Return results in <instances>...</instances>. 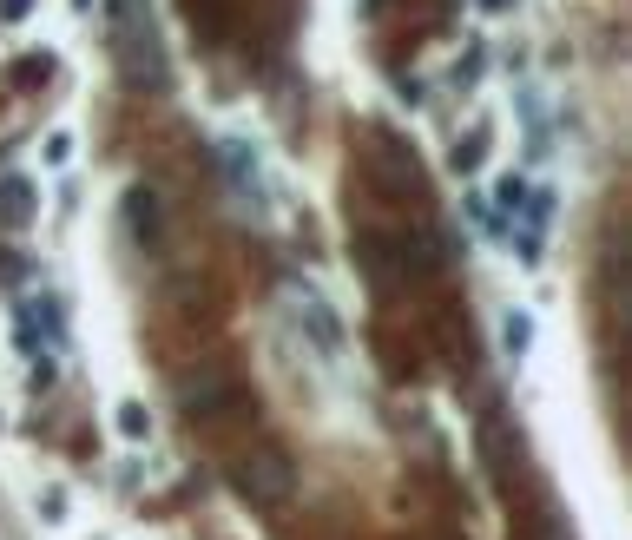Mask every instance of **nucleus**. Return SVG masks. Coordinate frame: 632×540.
I'll use <instances>...</instances> for the list:
<instances>
[{
	"mask_svg": "<svg viewBox=\"0 0 632 540\" xmlns=\"http://www.w3.org/2000/svg\"><path fill=\"white\" fill-rule=\"evenodd\" d=\"M356 264H363V277L382 290V297H395V290L409 284V264H402V244L395 238H376V231L356 238Z\"/></svg>",
	"mask_w": 632,
	"mask_h": 540,
	"instance_id": "nucleus-3",
	"label": "nucleus"
},
{
	"mask_svg": "<svg viewBox=\"0 0 632 540\" xmlns=\"http://www.w3.org/2000/svg\"><path fill=\"white\" fill-rule=\"evenodd\" d=\"M33 178H0V224L7 231H20V224H33Z\"/></svg>",
	"mask_w": 632,
	"mask_h": 540,
	"instance_id": "nucleus-7",
	"label": "nucleus"
},
{
	"mask_svg": "<svg viewBox=\"0 0 632 540\" xmlns=\"http://www.w3.org/2000/svg\"><path fill=\"white\" fill-rule=\"evenodd\" d=\"M369 165L382 172V185H389V191H415V185H422V165H415L409 152L389 139V132H376V139H369Z\"/></svg>",
	"mask_w": 632,
	"mask_h": 540,
	"instance_id": "nucleus-5",
	"label": "nucleus"
},
{
	"mask_svg": "<svg viewBox=\"0 0 632 540\" xmlns=\"http://www.w3.org/2000/svg\"><path fill=\"white\" fill-rule=\"evenodd\" d=\"M303 330H310L316 336V350H323V356H343V323H336V310H330V303H303Z\"/></svg>",
	"mask_w": 632,
	"mask_h": 540,
	"instance_id": "nucleus-8",
	"label": "nucleus"
},
{
	"mask_svg": "<svg viewBox=\"0 0 632 540\" xmlns=\"http://www.w3.org/2000/svg\"><path fill=\"white\" fill-rule=\"evenodd\" d=\"M481 159H488V132H474L468 145H455V165H461V172H474Z\"/></svg>",
	"mask_w": 632,
	"mask_h": 540,
	"instance_id": "nucleus-13",
	"label": "nucleus"
},
{
	"mask_svg": "<svg viewBox=\"0 0 632 540\" xmlns=\"http://www.w3.org/2000/svg\"><path fill=\"white\" fill-rule=\"evenodd\" d=\"M231 396H237V382L224 376V369H211V376H185V415H191V422H224V415H231Z\"/></svg>",
	"mask_w": 632,
	"mask_h": 540,
	"instance_id": "nucleus-4",
	"label": "nucleus"
},
{
	"mask_svg": "<svg viewBox=\"0 0 632 540\" xmlns=\"http://www.w3.org/2000/svg\"><path fill=\"white\" fill-rule=\"evenodd\" d=\"M33 14V0H0V20H27Z\"/></svg>",
	"mask_w": 632,
	"mask_h": 540,
	"instance_id": "nucleus-16",
	"label": "nucleus"
},
{
	"mask_svg": "<svg viewBox=\"0 0 632 540\" xmlns=\"http://www.w3.org/2000/svg\"><path fill=\"white\" fill-rule=\"evenodd\" d=\"M53 73V53H27V60H14V86H40Z\"/></svg>",
	"mask_w": 632,
	"mask_h": 540,
	"instance_id": "nucleus-12",
	"label": "nucleus"
},
{
	"mask_svg": "<svg viewBox=\"0 0 632 540\" xmlns=\"http://www.w3.org/2000/svg\"><path fill=\"white\" fill-rule=\"evenodd\" d=\"M112 422H119V435H126V442H145V435H152V409H145V402H119V415H112Z\"/></svg>",
	"mask_w": 632,
	"mask_h": 540,
	"instance_id": "nucleus-10",
	"label": "nucleus"
},
{
	"mask_svg": "<svg viewBox=\"0 0 632 540\" xmlns=\"http://www.w3.org/2000/svg\"><path fill=\"white\" fill-rule=\"evenodd\" d=\"M126 224H132V238L145 244V251H158V198H152V185H132L126 191Z\"/></svg>",
	"mask_w": 632,
	"mask_h": 540,
	"instance_id": "nucleus-6",
	"label": "nucleus"
},
{
	"mask_svg": "<svg viewBox=\"0 0 632 540\" xmlns=\"http://www.w3.org/2000/svg\"><path fill=\"white\" fill-rule=\"evenodd\" d=\"M231 481H237V494H244L251 508H284L290 494H297V461H290L277 442H257L251 455L231 468Z\"/></svg>",
	"mask_w": 632,
	"mask_h": 540,
	"instance_id": "nucleus-2",
	"label": "nucleus"
},
{
	"mask_svg": "<svg viewBox=\"0 0 632 540\" xmlns=\"http://www.w3.org/2000/svg\"><path fill=\"white\" fill-rule=\"evenodd\" d=\"M527 198H534V191H527V178L514 172V178H501V211H521Z\"/></svg>",
	"mask_w": 632,
	"mask_h": 540,
	"instance_id": "nucleus-14",
	"label": "nucleus"
},
{
	"mask_svg": "<svg viewBox=\"0 0 632 540\" xmlns=\"http://www.w3.org/2000/svg\"><path fill=\"white\" fill-rule=\"evenodd\" d=\"M218 159L231 165L237 191H244V198H251V191H257V159H251V152H244V145H237V139H224V145H218Z\"/></svg>",
	"mask_w": 632,
	"mask_h": 540,
	"instance_id": "nucleus-9",
	"label": "nucleus"
},
{
	"mask_svg": "<svg viewBox=\"0 0 632 540\" xmlns=\"http://www.w3.org/2000/svg\"><path fill=\"white\" fill-rule=\"evenodd\" d=\"M501 343H507V356H527V343H534V317L507 310V323H501Z\"/></svg>",
	"mask_w": 632,
	"mask_h": 540,
	"instance_id": "nucleus-11",
	"label": "nucleus"
},
{
	"mask_svg": "<svg viewBox=\"0 0 632 540\" xmlns=\"http://www.w3.org/2000/svg\"><path fill=\"white\" fill-rule=\"evenodd\" d=\"M73 159V139H47V165H66Z\"/></svg>",
	"mask_w": 632,
	"mask_h": 540,
	"instance_id": "nucleus-15",
	"label": "nucleus"
},
{
	"mask_svg": "<svg viewBox=\"0 0 632 540\" xmlns=\"http://www.w3.org/2000/svg\"><path fill=\"white\" fill-rule=\"evenodd\" d=\"M112 60H119V80L132 93H165L172 86V60H165V40H158L152 0H112Z\"/></svg>",
	"mask_w": 632,
	"mask_h": 540,
	"instance_id": "nucleus-1",
	"label": "nucleus"
}]
</instances>
